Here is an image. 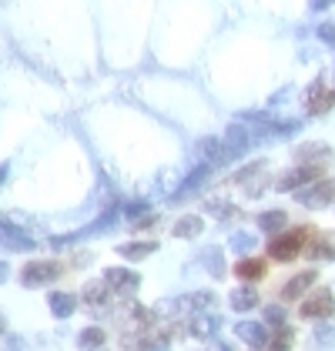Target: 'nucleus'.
<instances>
[{
  "label": "nucleus",
  "instance_id": "11",
  "mask_svg": "<svg viewBox=\"0 0 335 351\" xmlns=\"http://www.w3.org/2000/svg\"><path fill=\"white\" fill-rule=\"evenodd\" d=\"M0 247L3 251H34L37 247V241L30 238L24 228H17V224H10V221H0Z\"/></svg>",
  "mask_w": 335,
  "mask_h": 351
},
{
  "label": "nucleus",
  "instance_id": "2",
  "mask_svg": "<svg viewBox=\"0 0 335 351\" xmlns=\"http://www.w3.org/2000/svg\"><path fill=\"white\" fill-rule=\"evenodd\" d=\"M222 144H224V161L245 158L251 147H255V131H251V124H245V121H235V124H228V131H224Z\"/></svg>",
  "mask_w": 335,
  "mask_h": 351
},
{
  "label": "nucleus",
  "instance_id": "19",
  "mask_svg": "<svg viewBox=\"0 0 335 351\" xmlns=\"http://www.w3.org/2000/svg\"><path fill=\"white\" fill-rule=\"evenodd\" d=\"M258 288L255 285H242V288H235L231 295H228V304H231V311H251V308H258Z\"/></svg>",
  "mask_w": 335,
  "mask_h": 351
},
{
  "label": "nucleus",
  "instance_id": "37",
  "mask_svg": "<svg viewBox=\"0 0 335 351\" xmlns=\"http://www.w3.org/2000/svg\"><path fill=\"white\" fill-rule=\"evenodd\" d=\"M288 94H292V87H285V90H279L275 97H268V104H272V108H279V104H285V101H288Z\"/></svg>",
  "mask_w": 335,
  "mask_h": 351
},
{
  "label": "nucleus",
  "instance_id": "10",
  "mask_svg": "<svg viewBox=\"0 0 335 351\" xmlns=\"http://www.w3.org/2000/svg\"><path fill=\"white\" fill-rule=\"evenodd\" d=\"M104 285L111 288L114 295L128 298L141 288V274L138 271H131V268H108L104 271Z\"/></svg>",
  "mask_w": 335,
  "mask_h": 351
},
{
  "label": "nucleus",
  "instance_id": "28",
  "mask_svg": "<svg viewBox=\"0 0 335 351\" xmlns=\"http://www.w3.org/2000/svg\"><path fill=\"white\" fill-rule=\"evenodd\" d=\"M201 231H205V221L198 215L178 217V224H174V238H198Z\"/></svg>",
  "mask_w": 335,
  "mask_h": 351
},
{
  "label": "nucleus",
  "instance_id": "31",
  "mask_svg": "<svg viewBox=\"0 0 335 351\" xmlns=\"http://www.w3.org/2000/svg\"><path fill=\"white\" fill-rule=\"evenodd\" d=\"M151 311H154V318H178L181 315V298H161Z\"/></svg>",
  "mask_w": 335,
  "mask_h": 351
},
{
  "label": "nucleus",
  "instance_id": "27",
  "mask_svg": "<svg viewBox=\"0 0 335 351\" xmlns=\"http://www.w3.org/2000/svg\"><path fill=\"white\" fill-rule=\"evenodd\" d=\"M201 265H205V271H208L211 278H224V254H222V247H205V251H201Z\"/></svg>",
  "mask_w": 335,
  "mask_h": 351
},
{
  "label": "nucleus",
  "instance_id": "14",
  "mask_svg": "<svg viewBox=\"0 0 335 351\" xmlns=\"http://www.w3.org/2000/svg\"><path fill=\"white\" fill-rule=\"evenodd\" d=\"M235 338L242 341V345H249L251 351H262V348H268V328L265 324H258V322H238L235 324Z\"/></svg>",
  "mask_w": 335,
  "mask_h": 351
},
{
  "label": "nucleus",
  "instance_id": "12",
  "mask_svg": "<svg viewBox=\"0 0 335 351\" xmlns=\"http://www.w3.org/2000/svg\"><path fill=\"white\" fill-rule=\"evenodd\" d=\"M319 178H322V167L295 164L292 171H285L279 181H275V188H279V191H299L302 184H312V181H319Z\"/></svg>",
  "mask_w": 335,
  "mask_h": 351
},
{
  "label": "nucleus",
  "instance_id": "21",
  "mask_svg": "<svg viewBox=\"0 0 335 351\" xmlns=\"http://www.w3.org/2000/svg\"><path fill=\"white\" fill-rule=\"evenodd\" d=\"M265 271H268V265H265V258H238V265H235V274H238V281H262L265 278Z\"/></svg>",
  "mask_w": 335,
  "mask_h": 351
},
{
  "label": "nucleus",
  "instance_id": "15",
  "mask_svg": "<svg viewBox=\"0 0 335 351\" xmlns=\"http://www.w3.org/2000/svg\"><path fill=\"white\" fill-rule=\"evenodd\" d=\"M108 295H111V288H108L104 281H91V285L84 288L81 301L91 308V315H108Z\"/></svg>",
  "mask_w": 335,
  "mask_h": 351
},
{
  "label": "nucleus",
  "instance_id": "4",
  "mask_svg": "<svg viewBox=\"0 0 335 351\" xmlns=\"http://www.w3.org/2000/svg\"><path fill=\"white\" fill-rule=\"evenodd\" d=\"M114 221H117V208H108L104 215L97 217V221H91L87 228H81V231H74V234H60V238H51V244H54V247H67V244L84 241V238H97V234L111 231V228H114Z\"/></svg>",
  "mask_w": 335,
  "mask_h": 351
},
{
  "label": "nucleus",
  "instance_id": "1",
  "mask_svg": "<svg viewBox=\"0 0 335 351\" xmlns=\"http://www.w3.org/2000/svg\"><path fill=\"white\" fill-rule=\"evenodd\" d=\"M308 231L312 228H285L281 234H275L272 241H268V258L272 261H279V265H288V261H295L302 251H305V241H308Z\"/></svg>",
  "mask_w": 335,
  "mask_h": 351
},
{
  "label": "nucleus",
  "instance_id": "22",
  "mask_svg": "<svg viewBox=\"0 0 335 351\" xmlns=\"http://www.w3.org/2000/svg\"><path fill=\"white\" fill-rule=\"evenodd\" d=\"M322 161H332V151L325 144H302L295 151V164H308V167H319Z\"/></svg>",
  "mask_w": 335,
  "mask_h": 351
},
{
  "label": "nucleus",
  "instance_id": "30",
  "mask_svg": "<svg viewBox=\"0 0 335 351\" xmlns=\"http://www.w3.org/2000/svg\"><path fill=\"white\" fill-rule=\"evenodd\" d=\"M315 345L319 348H335V318H322V324L315 328Z\"/></svg>",
  "mask_w": 335,
  "mask_h": 351
},
{
  "label": "nucleus",
  "instance_id": "26",
  "mask_svg": "<svg viewBox=\"0 0 335 351\" xmlns=\"http://www.w3.org/2000/svg\"><path fill=\"white\" fill-rule=\"evenodd\" d=\"M104 341H108V335H104V328H97V324L84 328L81 335H78V348H84V351H101Z\"/></svg>",
  "mask_w": 335,
  "mask_h": 351
},
{
  "label": "nucleus",
  "instance_id": "32",
  "mask_svg": "<svg viewBox=\"0 0 335 351\" xmlns=\"http://www.w3.org/2000/svg\"><path fill=\"white\" fill-rule=\"evenodd\" d=\"M292 341H295V335H292V328L285 324V328H279V335L268 338V351H292Z\"/></svg>",
  "mask_w": 335,
  "mask_h": 351
},
{
  "label": "nucleus",
  "instance_id": "13",
  "mask_svg": "<svg viewBox=\"0 0 335 351\" xmlns=\"http://www.w3.org/2000/svg\"><path fill=\"white\" fill-rule=\"evenodd\" d=\"M188 331H192V338H198V341H211V338H218V331H222V315H215V311L192 315Z\"/></svg>",
  "mask_w": 335,
  "mask_h": 351
},
{
  "label": "nucleus",
  "instance_id": "38",
  "mask_svg": "<svg viewBox=\"0 0 335 351\" xmlns=\"http://www.w3.org/2000/svg\"><path fill=\"white\" fill-rule=\"evenodd\" d=\"M208 351H231V348H228L224 341H218V338H211V341H208Z\"/></svg>",
  "mask_w": 335,
  "mask_h": 351
},
{
  "label": "nucleus",
  "instance_id": "29",
  "mask_svg": "<svg viewBox=\"0 0 335 351\" xmlns=\"http://www.w3.org/2000/svg\"><path fill=\"white\" fill-rule=\"evenodd\" d=\"M255 244H258V238H255L251 231H231V238H228V247H231L235 254H251Z\"/></svg>",
  "mask_w": 335,
  "mask_h": 351
},
{
  "label": "nucleus",
  "instance_id": "16",
  "mask_svg": "<svg viewBox=\"0 0 335 351\" xmlns=\"http://www.w3.org/2000/svg\"><path fill=\"white\" fill-rule=\"evenodd\" d=\"M211 171H215V167H192V174H188V178L181 181V188L171 194V201H174V204H181L185 197H192V194H195V191L201 188V184H205L208 178H211Z\"/></svg>",
  "mask_w": 335,
  "mask_h": 351
},
{
  "label": "nucleus",
  "instance_id": "5",
  "mask_svg": "<svg viewBox=\"0 0 335 351\" xmlns=\"http://www.w3.org/2000/svg\"><path fill=\"white\" fill-rule=\"evenodd\" d=\"M295 201L302 208H325L335 201V178H322V181H312V188H302L295 191Z\"/></svg>",
  "mask_w": 335,
  "mask_h": 351
},
{
  "label": "nucleus",
  "instance_id": "9",
  "mask_svg": "<svg viewBox=\"0 0 335 351\" xmlns=\"http://www.w3.org/2000/svg\"><path fill=\"white\" fill-rule=\"evenodd\" d=\"M192 161H195V167H222V164H228L224 161V144L215 137H201L192 151Z\"/></svg>",
  "mask_w": 335,
  "mask_h": 351
},
{
  "label": "nucleus",
  "instance_id": "42",
  "mask_svg": "<svg viewBox=\"0 0 335 351\" xmlns=\"http://www.w3.org/2000/svg\"><path fill=\"white\" fill-rule=\"evenodd\" d=\"M0 3H3V0H0Z\"/></svg>",
  "mask_w": 335,
  "mask_h": 351
},
{
  "label": "nucleus",
  "instance_id": "36",
  "mask_svg": "<svg viewBox=\"0 0 335 351\" xmlns=\"http://www.w3.org/2000/svg\"><path fill=\"white\" fill-rule=\"evenodd\" d=\"M332 3L335 0H308V10H312V14H319V10H329Z\"/></svg>",
  "mask_w": 335,
  "mask_h": 351
},
{
  "label": "nucleus",
  "instance_id": "35",
  "mask_svg": "<svg viewBox=\"0 0 335 351\" xmlns=\"http://www.w3.org/2000/svg\"><path fill=\"white\" fill-rule=\"evenodd\" d=\"M265 322L275 324V328H285V324H288V318H285V311H281L279 304H268V308H265Z\"/></svg>",
  "mask_w": 335,
  "mask_h": 351
},
{
  "label": "nucleus",
  "instance_id": "25",
  "mask_svg": "<svg viewBox=\"0 0 335 351\" xmlns=\"http://www.w3.org/2000/svg\"><path fill=\"white\" fill-rule=\"evenodd\" d=\"M158 251V241H128V244H117V254L128 258V261H141L148 254Z\"/></svg>",
  "mask_w": 335,
  "mask_h": 351
},
{
  "label": "nucleus",
  "instance_id": "3",
  "mask_svg": "<svg viewBox=\"0 0 335 351\" xmlns=\"http://www.w3.org/2000/svg\"><path fill=\"white\" fill-rule=\"evenodd\" d=\"M235 184L245 191L249 197H262L268 188V161H251L235 174Z\"/></svg>",
  "mask_w": 335,
  "mask_h": 351
},
{
  "label": "nucleus",
  "instance_id": "23",
  "mask_svg": "<svg viewBox=\"0 0 335 351\" xmlns=\"http://www.w3.org/2000/svg\"><path fill=\"white\" fill-rule=\"evenodd\" d=\"M308 254L315 261H335V231H319L312 247H308Z\"/></svg>",
  "mask_w": 335,
  "mask_h": 351
},
{
  "label": "nucleus",
  "instance_id": "7",
  "mask_svg": "<svg viewBox=\"0 0 335 351\" xmlns=\"http://www.w3.org/2000/svg\"><path fill=\"white\" fill-rule=\"evenodd\" d=\"M335 104V87H329L325 77H315L305 87V110L308 114H325Z\"/></svg>",
  "mask_w": 335,
  "mask_h": 351
},
{
  "label": "nucleus",
  "instance_id": "33",
  "mask_svg": "<svg viewBox=\"0 0 335 351\" xmlns=\"http://www.w3.org/2000/svg\"><path fill=\"white\" fill-rule=\"evenodd\" d=\"M124 215L131 217V221H144V217L151 215V204L148 201H131V204H124Z\"/></svg>",
  "mask_w": 335,
  "mask_h": 351
},
{
  "label": "nucleus",
  "instance_id": "18",
  "mask_svg": "<svg viewBox=\"0 0 335 351\" xmlns=\"http://www.w3.org/2000/svg\"><path fill=\"white\" fill-rule=\"evenodd\" d=\"M312 285H315V271H312V268L299 271L295 278H288V281H285V288H281V298H285V301H295V298L305 295Z\"/></svg>",
  "mask_w": 335,
  "mask_h": 351
},
{
  "label": "nucleus",
  "instance_id": "8",
  "mask_svg": "<svg viewBox=\"0 0 335 351\" xmlns=\"http://www.w3.org/2000/svg\"><path fill=\"white\" fill-rule=\"evenodd\" d=\"M57 274H60L57 261H30L21 271V285L24 288H44V285H54Z\"/></svg>",
  "mask_w": 335,
  "mask_h": 351
},
{
  "label": "nucleus",
  "instance_id": "39",
  "mask_svg": "<svg viewBox=\"0 0 335 351\" xmlns=\"http://www.w3.org/2000/svg\"><path fill=\"white\" fill-rule=\"evenodd\" d=\"M7 274H10V265H7V261H0V285L7 281Z\"/></svg>",
  "mask_w": 335,
  "mask_h": 351
},
{
  "label": "nucleus",
  "instance_id": "17",
  "mask_svg": "<svg viewBox=\"0 0 335 351\" xmlns=\"http://www.w3.org/2000/svg\"><path fill=\"white\" fill-rule=\"evenodd\" d=\"M78 304H81V298L71 295V291H51L47 295V308H51L54 318H71L78 311Z\"/></svg>",
  "mask_w": 335,
  "mask_h": 351
},
{
  "label": "nucleus",
  "instance_id": "41",
  "mask_svg": "<svg viewBox=\"0 0 335 351\" xmlns=\"http://www.w3.org/2000/svg\"><path fill=\"white\" fill-rule=\"evenodd\" d=\"M7 335V322H3V315H0V338Z\"/></svg>",
  "mask_w": 335,
  "mask_h": 351
},
{
  "label": "nucleus",
  "instance_id": "6",
  "mask_svg": "<svg viewBox=\"0 0 335 351\" xmlns=\"http://www.w3.org/2000/svg\"><path fill=\"white\" fill-rule=\"evenodd\" d=\"M335 311V295L329 288H319V291H312V295L302 301V318H312V322H322V318H332Z\"/></svg>",
  "mask_w": 335,
  "mask_h": 351
},
{
  "label": "nucleus",
  "instance_id": "24",
  "mask_svg": "<svg viewBox=\"0 0 335 351\" xmlns=\"http://www.w3.org/2000/svg\"><path fill=\"white\" fill-rule=\"evenodd\" d=\"M285 228H288V215L279 211V208H275V211H262V215H258V231H265V234H272V238L281 234Z\"/></svg>",
  "mask_w": 335,
  "mask_h": 351
},
{
  "label": "nucleus",
  "instance_id": "20",
  "mask_svg": "<svg viewBox=\"0 0 335 351\" xmlns=\"http://www.w3.org/2000/svg\"><path fill=\"white\" fill-rule=\"evenodd\" d=\"M218 298L215 291H192V295L181 298V311H192V315H201V311H215Z\"/></svg>",
  "mask_w": 335,
  "mask_h": 351
},
{
  "label": "nucleus",
  "instance_id": "40",
  "mask_svg": "<svg viewBox=\"0 0 335 351\" xmlns=\"http://www.w3.org/2000/svg\"><path fill=\"white\" fill-rule=\"evenodd\" d=\"M7 181V164H0V184Z\"/></svg>",
  "mask_w": 335,
  "mask_h": 351
},
{
  "label": "nucleus",
  "instance_id": "34",
  "mask_svg": "<svg viewBox=\"0 0 335 351\" xmlns=\"http://www.w3.org/2000/svg\"><path fill=\"white\" fill-rule=\"evenodd\" d=\"M205 211L215 215V217H235V208H228V201H208Z\"/></svg>",
  "mask_w": 335,
  "mask_h": 351
}]
</instances>
